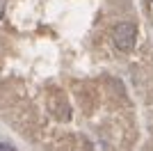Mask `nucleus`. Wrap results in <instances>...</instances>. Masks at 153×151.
Returning a JSON list of instances; mask_svg holds the SVG:
<instances>
[{
  "label": "nucleus",
  "mask_w": 153,
  "mask_h": 151,
  "mask_svg": "<svg viewBox=\"0 0 153 151\" xmlns=\"http://www.w3.org/2000/svg\"><path fill=\"white\" fill-rule=\"evenodd\" d=\"M135 37H137V30H135L133 23H119L114 28V44L123 53L135 48Z\"/></svg>",
  "instance_id": "f257e3e1"
},
{
  "label": "nucleus",
  "mask_w": 153,
  "mask_h": 151,
  "mask_svg": "<svg viewBox=\"0 0 153 151\" xmlns=\"http://www.w3.org/2000/svg\"><path fill=\"white\" fill-rule=\"evenodd\" d=\"M5 14V0H0V16Z\"/></svg>",
  "instance_id": "7ed1b4c3"
},
{
  "label": "nucleus",
  "mask_w": 153,
  "mask_h": 151,
  "mask_svg": "<svg viewBox=\"0 0 153 151\" xmlns=\"http://www.w3.org/2000/svg\"><path fill=\"white\" fill-rule=\"evenodd\" d=\"M0 151H16L12 144H7V142H0Z\"/></svg>",
  "instance_id": "f03ea898"
}]
</instances>
